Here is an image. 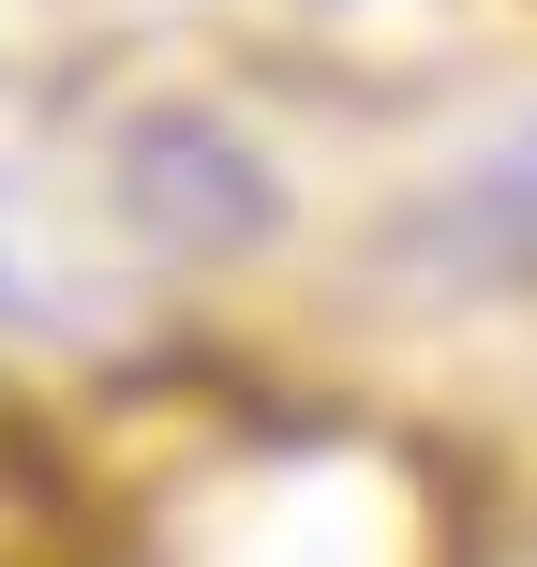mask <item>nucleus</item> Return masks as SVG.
Wrapping results in <instances>:
<instances>
[{
  "instance_id": "nucleus-1",
  "label": "nucleus",
  "mask_w": 537,
  "mask_h": 567,
  "mask_svg": "<svg viewBox=\"0 0 537 567\" xmlns=\"http://www.w3.org/2000/svg\"><path fill=\"white\" fill-rule=\"evenodd\" d=\"M433 239H448L463 269H537V120L508 150H478V165L448 179V209H433Z\"/></svg>"
}]
</instances>
